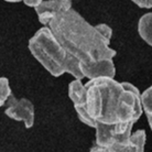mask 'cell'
I'll list each match as a JSON object with an SVG mask.
<instances>
[{
  "instance_id": "obj_14",
  "label": "cell",
  "mask_w": 152,
  "mask_h": 152,
  "mask_svg": "<svg viewBox=\"0 0 152 152\" xmlns=\"http://www.w3.org/2000/svg\"><path fill=\"white\" fill-rule=\"evenodd\" d=\"M42 2H43V0H24V1H23V4H26V6L31 7V8H34V9L37 7H39Z\"/></svg>"
},
{
  "instance_id": "obj_4",
  "label": "cell",
  "mask_w": 152,
  "mask_h": 152,
  "mask_svg": "<svg viewBox=\"0 0 152 152\" xmlns=\"http://www.w3.org/2000/svg\"><path fill=\"white\" fill-rule=\"evenodd\" d=\"M4 114L13 120L23 121L26 128L28 129L34 125V105L27 98L18 99L11 94V96L8 98L6 103Z\"/></svg>"
},
{
  "instance_id": "obj_13",
  "label": "cell",
  "mask_w": 152,
  "mask_h": 152,
  "mask_svg": "<svg viewBox=\"0 0 152 152\" xmlns=\"http://www.w3.org/2000/svg\"><path fill=\"white\" fill-rule=\"evenodd\" d=\"M131 1L140 8H145V9L152 8V0H131Z\"/></svg>"
},
{
  "instance_id": "obj_6",
  "label": "cell",
  "mask_w": 152,
  "mask_h": 152,
  "mask_svg": "<svg viewBox=\"0 0 152 152\" xmlns=\"http://www.w3.org/2000/svg\"><path fill=\"white\" fill-rule=\"evenodd\" d=\"M69 96L72 100L78 119L86 126L94 128L93 121L86 110V87L82 80H74L69 85Z\"/></svg>"
},
{
  "instance_id": "obj_15",
  "label": "cell",
  "mask_w": 152,
  "mask_h": 152,
  "mask_svg": "<svg viewBox=\"0 0 152 152\" xmlns=\"http://www.w3.org/2000/svg\"><path fill=\"white\" fill-rule=\"evenodd\" d=\"M8 2H20V1H24V0H4Z\"/></svg>"
},
{
  "instance_id": "obj_9",
  "label": "cell",
  "mask_w": 152,
  "mask_h": 152,
  "mask_svg": "<svg viewBox=\"0 0 152 152\" xmlns=\"http://www.w3.org/2000/svg\"><path fill=\"white\" fill-rule=\"evenodd\" d=\"M138 32L141 39L152 46V12L145 13L138 22Z\"/></svg>"
},
{
  "instance_id": "obj_5",
  "label": "cell",
  "mask_w": 152,
  "mask_h": 152,
  "mask_svg": "<svg viewBox=\"0 0 152 152\" xmlns=\"http://www.w3.org/2000/svg\"><path fill=\"white\" fill-rule=\"evenodd\" d=\"M147 134L143 129L132 132L129 139L117 141L107 147L93 145L89 152H145Z\"/></svg>"
},
{
  "instance_id": "obj_8",
  "label": "cell",
  "mask_w": 152,
  "mask_h": 152,
  "mask_svg": "<svg viewBox=\"0 0 152 152\" xmlns=\"http://www.w3.org/2000/svg\"><path fill=\"white\" fill-rule=\"evenodd\" d=\"M80 67L83 73L84 78H88V80H95L98 77L115 78L116 75V66L114 60H106L93 64H80Z\"/></svg>"
},
{
  "instance_id": "obj_3",
  "label": "cell",
  "mask_w": 152,
  "mask_h": 152,
  "mask_svg": "<svg viewBox=\"0 0 152 152\" xmlns=\"http://www.w3.org/2000/svg\"><path fill=\"white\" fill-rule=\"evenodd\" d=\"M31 54L52 76L58 77L65 73L75 80H83L80 61L61 45L49 27H43L29 41Z\"/></svg>"
},
{
  "instance_id": "obj_11",
  "label": "cell",
  "mask_w": 152,
  "mask_h": 152,
  "mask_svg": "<svg viewBox=\"0 0 152 152\" xmlns=\"http://www.w3.org/2000/svg\"><path fill=\"white\" fill-rule=\"evenodd\" d=\"M12 91L10 88L9 80L7 77H0V107L6 105L8 98L11 96Z\"/></svg>"
},
{
  "instance_id": "obj_12",
  "label": "cell",
  "mask_w": 152,
  "mask_h": 152,
  "mask_svg": "<svg viewBox=\"0 0 152 152\" xmlns=\"http://www.w3.org/2000/svg\"><path fill=\"white\" fill-rule=\"evenodd\" d=\"M96 28H97V30L102 33L103 37H105L107 40L110 41L111 35H113V29H111L108 24H106V23H100V24H97Z\"/></svg>"
},
{
  "instance_id": "obj_10",
  "label": "cell",
  "mask_w": 152,
  "mask_h": 152,
  "mask_svg": "<svg viewBox=\"0 0 152 152\" xmlns=\"http://www.w3.org/2000/svg\"><path fill=\"white\" fill-rule=\"evenodd\" d=\"M141 102L143 107V113L147 116L148 124L152 131V85L141 94Z\"/></svg>"
},
{
  "instance_id": "obj_16",
  "label": "cell",
  "mask_w": 152,
  "mask_h": 152,
  "mask_svg": "<svg viewBox=\"0 0 152 152\" xmlns=\"http://www.w3.org/2000/svg\"><path fill=\"white\" fill-rule=\"evenodd\" d=\"M71 1H73V0H71Z\"/></svg>"
},
{
  "instance_id": "obj_7",
  "label": "cell",
  "mask_w": 152,
  "mask_h": 152,
  "mask_svg": "<svg viewBox=\"0 0 152 152\" xmlns=\"http://www.w3.org/2000/svg\"><path fill=\"white\" fill-rule=\"evenodd\" d=\"M72 9L71 0H43L39 7L34 9L40 23L48 27L49 23L58 15L65 13Z\"/></svg>"
},
{
  "instance_id": "obj_1",
  "label": "cell",
  "mask_w": 152,
  "mask_h": 152,
  "mask_svg": "<svg viewBox=\"0 0 152 152\" xmlns=\"http://www.w3.org/2000/svg\"><path fill=\"white\" fill-rule=\"evenodd\" d=\"M85 87L86 110L96 131L95 145L107 147L129 139L133 125L143 114L139 89L111 77L89 80Z\"/></svg>"
},
{
  "instance_id": "obj_2",
  "label": "cell",
  "mask_w": 152,
  "mask_h": 152,
  "mask_svg": "<svg viewBox=\"0 0 152 152\" xmlns=\"http://www.w3.org/2000/svg\"><path fill=\"white\" fill-rule=\"evenodd\" d=\"M48 27L80 64L114 60L117 54L109 46L110 41L102 35L96 26H91L74 9L56 15Z\"/></svg>"
}]
</instances>
